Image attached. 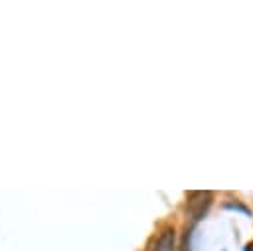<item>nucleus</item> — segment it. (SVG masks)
Returning <instances> with one entry per match:
<instances>
[{
  "instance_id": "obj_1",
  "label": "nucleus",
  "mask_w": 253,
  "mask_h": 251,
  "mask_svg": "<svg viewBox=\"0 0 253 251\" xmlns=\"http://www.w3.org/2000/svg\"><path fill=\"white\" fill-rule=\"evenodd\" d=\"M210 202H211V194H210V192H196V194L190 196L188 209H190V213L194 215V219H198V217L208 209Z\"/></svg>"
},
{
  "instance_id": "obj_2",
  "label": "nucleus",
  "mask_w": 253,
  "mask_h": 251,
  "mask_svg": "<svg viewBox=\"0 0 253 251\" xmlns=\"http://www.w3.org/2000/svg\"><path fill=\"white\" fill-rule=\"evenodd\" d=\"M150 251H176V231H174V227L162 229V233L158 235V239H156V243Z\"/></svg>"
},
{
  "instance_id": "obj_3",
  "label": "nucleus",
  "mask_w": 253,
  "mask_h": 251,
  "mask_svg": "<svg viewBox=\"0 0 253 251\" xmlns=\"http://www.w3.org/2000/svg\"><path fill=\"white\" fill-rule=\"evenodd\" d=\"M247 251H253V243H249V245H247Z\"/></svg>"
}]
</instances>
